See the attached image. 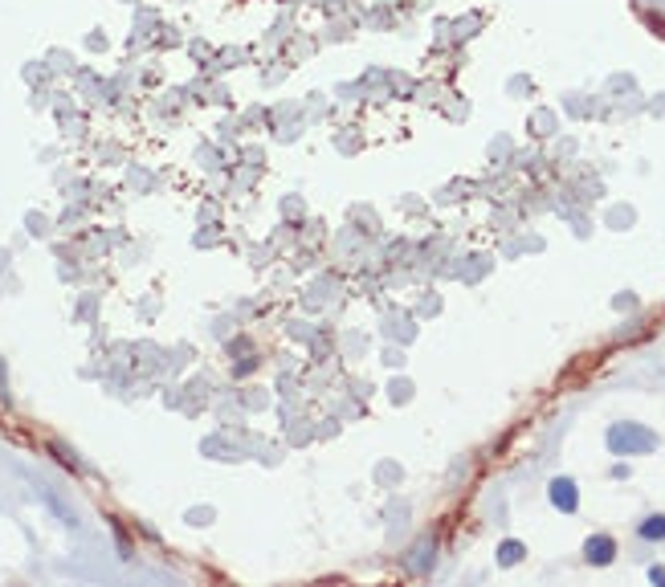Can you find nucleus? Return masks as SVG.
Segmentation results:
<instances>
[{
	"label": "nucleus",
	"instance_id": "obj_1",
	"mask_svg": "<svg viewBox=\"0 0 665 587\" xmlns=\"http://www.w3.org/2000/svg\"><path fill=\"white\" fill-rule=\"evenodd\" d=\"M608 449L620 457L629 453H649V449H657V437L653 432H645L641 424H617V428H608Z\"/></svg>",
	"mask_w": 665,
	"mask_h": 587
},
{
	"label": "nucleus",
	"instance_id": "obj_2",
	"mask_svg": "<svg viewBox=\"0 0 665 587\" xmlns=\"http://www.w3.org/2000/svg\"><path fill=\"white\" fill-rule=\"evenodd\" d=\"M584 554H588V563H592V567H604V563H612V554H617V542H612L608 535H596V538H588Z\"/></svg>",
	"mask_w": 665,
	"mask_h": 587
},
{
	"label": "nucleus",
	"instance_id": "obj_3",
	"mask_svg": "<svg viewBox=\"0 0 665 587\" xmlns=\"http://www.w3.org/2000/svg\"><path fill=\"white\" fill-rule=\"evenodd\" d=\"M551 502L564 510V514H571L576 505H580V493H576V481H568V477H555L551 481Z\"/></svg>",
	"mask_w": 665,
	"mask_h": 587
},
{
	"label": "nucleus",
	"instance_id": "obj_4",
	"mask_svg": "<svg viewBox=\"0 0 665 587\" xmlns=\"http://www.w3.org/2000/svg\"><path fill=\"white\" fill-rule=\"evenodd\" d=\"M641 538H653V542H657V538H665V518H661V514H653V518L641 522Z\"/></svg>",
	"mask_w": 665,
	"mask_h": 587
},
{
	"label": "nucleus",
	"instance_id": "obj_5",
	"mask_svg": "<svg viewBox=\"0 0 665 587\" xmlns=\"http://www.w3.org/2000/svg\"><path fill=\"white\" fill-rule=\"evenodd\" d=\"M519 559H522V542H502V547H498V563H502V567H515Z\"/></svg>",
	"mask_w": 665,
	"mask_h": 587
},
{
	"label": "nucleus",
	"instance_id": "obj_6",
	"mask_svg": "<svg viewBox=\"0 0 665 587\" xmlns=\"http://www.w3.org/2000/svg\"><path fill=\"white\" fill-rule=\"evenodd\" d=\"M649 579H653V583H665V571H661V567H657V571H649Z\"/></svg>",
	"mask_w": 665,
	"mask_h": 587
}]
</instances>
